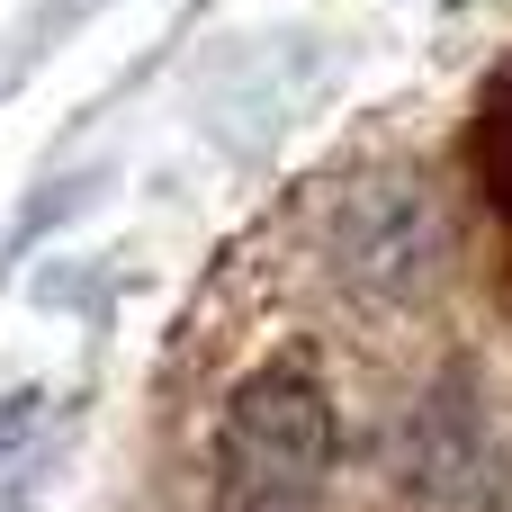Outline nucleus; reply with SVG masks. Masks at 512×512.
<instances>
[{"label": "nucleus", "mask_w": 512, "mask_h": 512, "mask_svg": "<svg viewBox=\"0 0 512 512\" xmlns=\"http://www.w3.org/2000/svg\"><path fill=\"white\" fill-rule=\"evenodd\" d=\"M297 234H306V261H315L324 297L369 315V324L432 315L459 279V252H468V225H459V198H450L441 162H423L396 135H369V144L333 153L306 180Z\"/></svg>", "instance_id": "nucleus-1"}, {"label": "nucleus", "mask_w": 512, "mask_h": 512, "mask_svg": "<svg viewBox=\"0 0 512 512\" xmlns=\"http://www.w3.org/2000/svg\"><path fill=\"white\" fill-rule=\"evenodd\" d=\"M342 477V405L315 360H261L234 378L207 432V504L216 512H333Z\"/></svg>", "instance_id": "nucleus-2"}, {"label": "nucleus", "mask_w": 512, "mask_h": 512, "mask_svg": "<svg viewBox=\"0 0 512 512\" xmlns=\"http://www.w3.org/2000/svg\"><path fill=\"white\" fill-rule=\"evenodd\" d=\"M405 459V495L432 512H495L504 504V441H495V414L459 387V378H441L432 396H414V414H405V441H396Z\"/></svg>", "instance_id": "nucleus-3"}, {"label": "nucleus", "mask_w": 512, "mask_h": 512, "mask_svg": "<svg viewBox=\"0 0 512 512\" xmlns=\"http://www.w3.org/2000/svg\"><path fill=\"white\" fill-rule=\"evenodd\" d=\"M459 225H477L512 288V54H495V72L459 117Z\"/></svg>", "instance_id": "nucleus-4"}]
</instances>
